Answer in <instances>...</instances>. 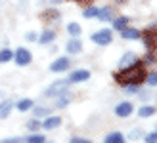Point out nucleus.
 <instances>
[{
    "instance_id": "1",
    "label": "nucleus",
    "mask_w": 157,
    "mask_h": 143,
    "mask_svg": "<svg viewBox=\"0 0 157 143\" xmlns=\"http://www.w3.org/2000/svg\"><path fill=\"white\" fill-rule=\"evenodd\" d=\"M146 76H147V73H146L144 65L140 61H136V63H132V65L127 67V69L117 71V73H115V80L119 84H123V86H130V84L132 86H140L146 80Z\"/></svg>"
},
{
    "instance_id": "2",
    "label": "nucleus",
    "mask_w": 157,
    "mask_h": 143,
    "mask_svg": "<svg viewBox=\"0 0 157 143\" xmlns=\"http://www.w3.org/2000/svg\"><path fill=\"white\" fill-rule=\"evenodd\" d=\"M90 38H92V42H96L100 46H107V44L113 42V35H111L109 29H101V31H98V33H94Z\"/></svg>"
},
{
    "instance_id": "3",
    "label": "nucleus",
    "mask_w": 157,
    "mask_h": 143,
    "mask_svg": "<svg viewBox=\"0 0 157 143\" xmlns=\"http://www.w3.org/2000/svg\"><path fill=\"white\" fill-rule=\"evenodd\" d=\"M67 88H69V80H58V82H54L44 94L48 95V97H56V95H59V94H65Z\"/></svg>"
},
{
    "instance_id": "4",
    "label": "nucleus",
    "mask_w": 157,
    "mask_h": 143,
    "mask_svg": "<svg viewBox=\"0 0 157 143\" xmlns=\"http://www.w3.org/2000/svg\"><path fill=\"white\" fill-rule=\"evenodd\" d=\"M13 61L23 67V65H29V63L33 61V55H31V52L25 50V48H17V52L13 53Z\"/></svg>"
},
{
    "instance_id": "5",
    "label": "nucleus",
    "mask_w": 157,
    "mask_h": 143,
    "mask_svg": "<svg viewBox=\"0 0 157 143\" xmlns=\"http://www.w3.org/2000/svg\"><path fill=\"white\" fill-rule=\"evenodd\" d=\"M90 78V71H86V69H78L75 71V73L69 75V84H75V82H84V80H88Z\"/></svg>"
},
{
    "instance_id": "6",
    "label": "nucleus",
    "mask_w": 157,
    "mask_h": 143,
    "mask_svg": "<svg viewBox=\"0 0 157 143\" xmlns=\"http://www.w3.org/2000/svg\"><path fill=\"white\" fill-rule=\"evenodd\" d=\"M132 111H134L132 103L124 101V103H119V105L115 107V115H117V116H121V118H127V116H130V115H132Z\"/></svg>"
},
{
    "instance_id": "7",
    "label": "nucleus",
    "mask_w": 157,
    "mask_h": 143,
    "mask_svg": "<svg viewBox=\"0 0 157 143\" xmlns=\"http://www.w3.org/2000/svg\"><path fill=\"white\" fill-rule=\"evenodd\" d=\"M67 69H69V59H67V57H58V59L50 65V71H52V73H61V71H67Z\"/></svg>"
},
{
    "instance_id": "8",
    "label": "nucleus",
    "mask_w": 157,
    "mask_h": 143,
    "mask_svg": "<svg viewBox=\"0 0 157 143\" xmlns=\"http://www.w3.org/2000/svg\"><path fill=\"white\" fill-rule=\"evenodd\" d=\"M44 130H56V128H59L61 126V116H50L48 115V118L40 124Z\"/></svg>"
},
{
    "instance_id": "9",
    "label": "nucleus",
    "mask_w": 157,
    "mask_h": 143,
    "mask_svg": "<svg viewBox=\"0 0 157 143\" xmlns=\"http://www.w3.org/2000/svg\"><path fill=\"white\" fill-rule=\"evenodd\" d=\"M140 31H136V29H130V27H124L123 31H121V36L123 38H128V40H136V38H140Z\"/></svg>"
},
{
    "instance_id": "10",
    "label": "nucleus",
    "mask_w": 157,
    "mask_h": 143,
    "mask_svg": "<svg viewBox=\"0 0 157 143\" xmlns=\"http://www.w3.org/2000/svg\"><path fill=\"white\" fill-rule=\"evenodd\" d=\"M65 50H67V53H78V52L82 50V44H81V40L73 38V40H69V42H67Z\"/></svg>"
},
{
    "instance_id": "11",
    "label": "nucleus",
    "mask_w": 157,
    "mask_h": 143,
    "mask_svg": "<svg viewBox=\"0 0 157 143\" xmlns=\"http://www.w3.org/2000/svg\"><path fill=\"white\" fill-rule=\"evenodd\" d=\"M12 109H13V101H10V99L2 101V103H0V118H6L8 115L12 113Z\"/></svg>"
},
{
    "instance_id": "12",
    "label": "nucleus",
    "mask_w": 157,
    "mask_h": 143,
    "mask_svg": "<svg viewBox=\"0 0 157 143\" xmlns=\"http://www.w3.org/2000/svg\"><path fill=\"white\" fill-rule=\"evenodd\" d=\"M54 38H56V33H54V31H50V29H46L44 33L40 35V38H38V42L40 44H48V42H52Z\"/></svg>"
},
{
    "instance_id": "13",
    "label": "nucleus",
    "mask_w": 157,
    "mask_h": 143,
    "mask_svg": "<svg viewBox=\"0 0 157 143\" xmlns=\"http://www.w3.org/2000/svg\"><path fill=\"white\" fill-rule=\"evenodd\" d=\"M105 143H124V138L121 132H113L105 138Z\"/></svg>"
},
{
    "instance_id": "14",
    "label": "nucleus",
    "mask_w": 157,
    "mask_h": 143,
    "mask_svg": "<svg viewBox=\"0 0 157 143\" xmlns=\"http://www.w3.org/2000/svg\"><path fill=\"white\" fill-rule=\"evenodd\" d=\"M111 15H113L111 8H101V10H98V19L100 21H109V19H111Z\"/></svg>"
},
{
    "instance_id": "15",
    "label": "nucleus",
    "mask_w": 157,
    "mask_h": 143,
    "mask_svg": "<svg viewBox=\"0 0 157 143\" xmlns=\"http://www.w3.org/2000/svg\"><path fill=\"white\" fill-rule=\"evenodd\" d=\"M138 115H140V118H147V116H153V115H155V107H150V105H146V107H140Z\"/></svg>"
},
{
    "instance_id": "16",
    "label": "nucleus",
    "mask_w": 157,
    "mask_h": 143,
    "mask_svg": "<svg viewBox=\"0 0 157 143\" xmlns=\"http://www.w3.org/2000/svg\"><path fill=\"white\" fill-rule=\"evenodd\" d=\"M13 59V52L8 50V48H4V50H0V63H8Z\"/></svg>"
},
{
    "instance_id": "17",
    "label": "nucleus",
    "mask_w": 157,
    "mask_h": 143,
    "mask_svg": "<svg viewBox=\"0 0 157 143\" xmlns=\"http://www.w3.org/2000/svg\"><path fill=\"white\" fill-rule=\"evenodd\" d=\"M113 27H115L117 31H123L124 27H128V17H124V15H123V17H117V19L113 21Z\"/></svg>"
},
{
    "instance_id": "18",
    "label": "nucleus",
    "mask_w": 157,
    "mask_h": 143,
    "mask_svg": "<svg viewBox=\"0 0 157 143\" xmlns=\"http://www.w3.org/2000/svg\"><path fill=\"white\" fill-rule=\"evenodd\" d=\"M138 59L134 57V53H128V55H124V57L121 59V69H124V67H130L132 63H136Z\"/></svg>"
},
{
    "instance_id": "19",
    "label": "nucleus",
    "mask_w": 157,
    "mask_h": 143,
    "mask_svg": "<svg viewBox=\"0 0 157 143\" xmlns=\"http://www.w3.org/2000/svg\"><path fill=\"white\" fill-rule=\"evenodd\" d=\"M31 107H33V99H29V97H25V99H21V101L17 103V109L21 111V113H23V111H29Z\"/></svg>"
},
{
    "instance_id": "20",
    "label": "nucleus",
    "mask_w": 157,
    "mask_h": 143,
    "mask_svg": "<svg viewBox=\"0 0 157 143\" xmlns=\"http://www.w3.org/2000/svg\"><path fill=\"white\" fill-rule=\"evenodd\" d=\"M67 33L73 35V36L81 35V25H78V23H69V25H67Z\"/></svg>"
},
{
    "instance_id": "21",
    "label": "nucleus",
    "mask_w": 157,
    "mask_h": 143,
    "mask_svg": "<svg viewBox=\"0 0 157 143\" xmlns=\"http://www.w3.org/2000/svg\"><path fill=\"white\" fill-rule=\"evenodd\" d=\"M25 141H27V143H44V138L40 136V134H31Z\"/></svg>"
},
{
    "instance_id": "22",
    "label": "nucleus",
    "mask_w": 157,
    "mask_h": 143,
    "mask_svg": "<svg viewBox=\"0 0 157 143\" xmlns=\"http://www.w3.org/2000/svg\"><path fill=\"white\" fill-rule=\"evenodd\" d=\"M48 115H50V109H46V107H35V118L48 116Z\"/></svg>"
},
{
    "instance_id": "23",
    "label": "nucleus",
    "mask_w": 157,
    "mask_h": 143,
    "mask_svg": "<svg viewBox=\"0 0 157 143\" xmlns=\"http://www.w3.org/2000/svg\"><path fill=\"white\" fill-rule=\"evenodd\" d=\"M82 15L86 19L90 17H98V8H86V12H82Z\"/></svg>"
},
{
    "instance_id": "24",
    "label": "nucleus",
    "mask_w": 157,
    "mask_h": 143,
    "mask_svg": "<svg viewBox=\"0 0 157 143\" xmlns=\"http://www.w3.org/2000/svg\"><path fill=\"white\" fill-rule=\"evenodd\" d=\"M27 128H29L31 132H36L38 128H40V122H38V120H36V118H31V120L27 122Z\"/></svg>"
},
{
    "instance_id": "25",
    "label": "nucleus",
    "mask_w": 157,
    "mask_h": 143,
    "mask_svg": "<svg viewBox=\"0 0 157 143\" xmlns=\"http://www.w3.org/2000/svg\"><path fill=\"white\" fill-rule=\"evenodd\" d=\"M146 80H147L150 86H157V73H150V75L146 76Z\"/></svg>"
},
{
    "instance_id": "26",
    "label": "nucleus",
    "mask_w": 157,
    "mask_h": 143,
    "mask_svg": "<svg viewBox=\"0 0 157 143\" xmlns=\"http://www.w3.org/2000/svg\"><path fill=\"white\" fill-rule=\"evenodd\" d=\"M144 141H146V143H157V132H153V134H147Z\"/></svg>"
},
{
    "instance_id": "27",
    "label": "nucleus",
    "mask_w": 157,
    "mask_h": 143,
    "mask_svg": "<svg viewBox=\"0 0 157 143\" xmlns=\"http://www.w3.org/2000/svg\"><path fill=\"white\" fill-rule=\"evenodd\" d=\"M69 103V97H59L58 99V103H56V107H59V109H63L65 105Z\"/></svg>"
},
{
    "instance_id": "28",
    "label": "nucleus",
    "mask_w": 157,
    "mask_h": 143,
    "mask_svg": "<svg viewBox=\"0 0 157 143\" xmlns=\"http://www.w3.org/2000/svg\"><path fill=\"white\" fill-rule=\"evenodd\" d=\"M25 139H21V138H10V139H2L0 143H23Z\"/></svg>"
},
{
    "instance_id": "29",
    "label": "nucleus",
    "mask_w": 157,
    "mask_h": 143,
    "mask_svg": "<svg viewBox=\"0 0 157 143\" xmlns=\"http://www.w3.org/2000/svg\"><path fill=\"white\" fill-rule=\"evenodd\" d=\"M124 90H127L128 94H138V86H132L130 84V86H124Z\"/></svg>"
},
{
    "instance_id": "30",
    "label": "nucleus",
    "mask_w": 157,
    "mask_h": 143,
    "mask_svg": "<svg viewBox=\"0 0 157 143\" xmlns=\"http://www.w3.org/2000/svg\"><path fill=\"white\" fill-rule=\"evenodd\" d=\"M71 143H92V141L84 139V138H73V139H71Z\"/></svg>"
},
{
    "instance_id": "31",
    "label": "nucleus",
    "mask_w": 157,
    "mask_h": 143,
    "mask_svg": "<svg viewBox=\"0 0 157 143\" xmlns=\"http://www.w3.org/2000/svg\"><path fill=\"white\" fill-rule=\"evenodd\" d=\"M27 40H36V35L35 33H29L27 35Z\"/></svg>"
},
{
    "instance_id": "32",
    "label": "nucleus",
    "mask_w": 157,
    "mask_h": 143,
    "mask_svg": "<svg viewBox=\"0 0 157 143\" xmlns=\"http://www.w3.org/2000/svg\"><path fill=\"white\" fill-rule=\"evenodd\" d=\"M77 2H81V4H88V2H92V0H77Z\"/></svg>"
},
{
    "instance_id": "33",
    "label": "nucleus",
    "mask_w": 157,
    "mask_h": 143,
    "mask_svg": "<svg viewBox=\"0 0 157 143\" xmlns=\"http://www.w3.org/2000/svg\"><path fill=\"white\" fill-rule=\"evenodd\" d=\"M117 2H119V4H124V2H127V0H117Z\"/></svg>"
},
{
    "instance_id": "34",
    "label": "nucleus",
    "mask_w": 157,
    "mask_h": 143,
    "mask_svg": "<svg viewBox=\"0 0 157 143\" xmlns=\"http://www.w3.org/2000/svg\"><path fill=\"white\" fill-rule=\"evenodd\" d=\"M44 143H46V141H44Z\"/></svg>"
}]
</instances>
